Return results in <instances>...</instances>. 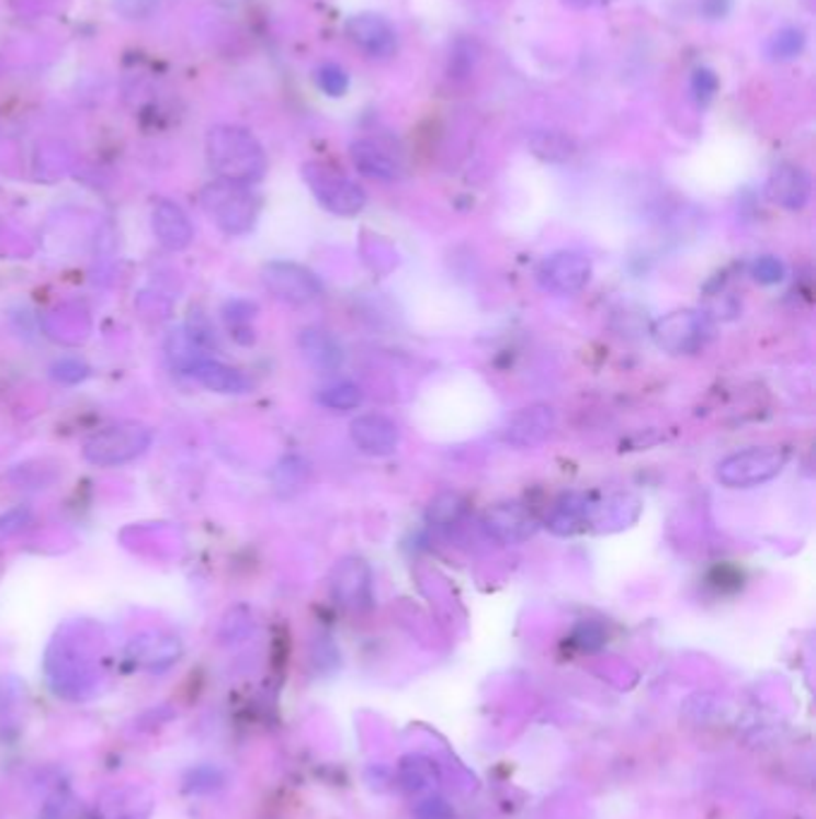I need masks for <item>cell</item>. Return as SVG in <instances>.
I'll return each mask as SVG.
<instances>
[{
  "label": "cell",
  "instance_id": "obj_1",
  "mask_svg": "<svg viewBox=\"0 0 816 819\" xmlns=\"http://www.w3.org/2000/svg\"><path fill=\"white\" fill-rule=\"evenodd\" d=\"M208 166L220 180L254 184L267 176V152L252 132L237 125H216L206 137Z\"/></svg>",
  "mask_w": 816,
  "mask_h": 819
},
{
  "label": "cell",
  "instance_id": "obj_2",
  "mask_svg": "<svg viewBox=\"0 0 816 819\" xmlns=\"http://www.w3.org/2000/svg\"><path fill=\"white\" fill-rule=\"evenodd\" d=\"M200 202L204 214L216 223V228L230 237L252 233L259 221L261 202L252 192V184H240L218 178L214 182H208L202 190Z\"/></svg>",
  "mask_w": 816,
  "mask_h": 819
},
{
  "label": "cell",
  "instance_id": "obj_3",
  "mask_svg": "<svg viewBox=\"0 0 816 819\" xmlns=\"http://www.w3.org/2000/svg\"><path fill=\"white\" fill-rule=\"evenodd\" d=\"M154 431L141 422H117L89 436L82 456L94 468H121L149 451Z\"/></svg>",
  "mask_w": 816,
  "mask_h": 819
},
{
  "label": "cell",
  "instance_id": "obj_4",
  "mask_svg": "<svg viewBox=\"0 0 816 819\" xmlns=\"http://www.w3.org/2000/svg\"><path fill=\"white\" fill-rule=\"evenodd\" d=\"M787 451L781 446H752L723 458L716 480L728 489H755L779 478L787 465Z\"/></svg>",
  "mask_w": 816,
  "mask_h": 819
},
{
  "label": "cell",
  "instance_id": "obj_5",
  "mask_svg": "<svg viewBox=\"0 0 816 819\" xmlns=\"http://www.w3.org/2000/svg\"><path fill=\"white\" fill-rule=\"evenodd\" d=\"M302 178H305L314 200L326 211H331L333 216L352 218L366 206V192L331 164L309 161L302 166Z\"/></svg>",
  "mask_w": 816,
  "mask_h": 819
},
{
  "label": "cell",
  "instance_id": "obj_6",
  "mask_svg": "<svg viewBox=\"0 0 816 819\" xmlns=\"http://www.w3.org/2000/svg\"><path fill=\"white\" fill-rule=\"evenodd\" d=\"M711 334L706 316L694 310H678L654 324V343L668 355H694L704 348Z\"/></svg>",
  "mask_w": 816,
  "mask_h": 819
},
{
  "label": "cell",
  "instance_id": "obj_7",
  "mask_svg": "<svg viewBox=\"0 0 816 819\" xmlns=\"http://www.w3.org/2000/svg\"><path fill=\"white\" fill-rule=\"evenodd\" d=\"M261 281L273 298L295 307L309 305L324 293V285L316 279V273L295 261H269L261 269Z\"/></svg>",
  "mask_w": 816,
  "mask_h": 819
},
{
  "label": "cell",
  "instance_id": "obj_8",
  "mask_svg": "<svg viewBox=\"0 0 816 819\" xmlns=\"http://www.w3.org/2000/svg\"><path fill=\"white\" fill-rule=\"evenodd\" d=\"M481 527L486 535L498 541V545L518 547L536 535L539 520L524 504H518V501H503V504H494L484 513Z\"/></svg>",
  "mask_w": 816,
  "mask_h": 819
},
{
  "label": "cell",
  "instance_id": "obj_9",
  "mask_svg": "<svg viewBox=\"0 0 816 819\" xmlns=\"http://www.w3.org/2000/svg\"><path fill=\"white\" fill-rule=\"evenodd\" d=\"M536 279L548 293L575 295L591 279V261L585 255L573 253V249H560V253H553L542 261Z\"/></svg>",
  "mask_w": 816,
  "mask_h": 819
},
{
  "label": "cell",
  "instance_id": "obj_10",
  "mask_svg": "<svg viewBox=\"0 0 816 819\" xmlns=\"http://www.w3.org/2000/svg\"><path fill=\"white\" fill-rule=\"evenodd\" d=\"M553 429H556V410L546 403L526 405L508 419L503 429V444L526 451V448L544 444Z\"/></svg>",
  "mask_w": 816,
  "mask_h": 819
},
{
  "label": "cell",
  "instance_id": "obj_11",
  "mask_svg": "<svg viewBox=\"0 0 816 819\" xmlns=\"http://www.w3.org/2000/svg\"><path fill=\"white\" fill-rule=\"evenodd\" d=\"M331 592L348 609H364L372 602V565L360 557L342 559L331 573Z\"/></svg>",
  "mask_w": 816,
  "mask_h": 819
},
{
  "label": "cell",
  "instance_id": "obj_12",
  "mask_svg": "<svg viewBox=\"0 0 816 819\" xmlns=\"http://www.w3.org/2000/svg\"><path fill=\"white\" fill-rule=\"evenodd\" d=\"M345 34L369 58H390L398 48V34H395L393 24L386 18L372 15V12L350 18Z\"/></svg>",
  "mask_w": 816,
  "mask_h": 819
},
{
  "label": "cell",
  "instance_id": "obj_13",
  "mask_svg": "<svg viewBox=\"0 0 816 819\" xmlns=\"http://www.w3.org/2000/svg\"><path fill=\"white\" fill-rule=\"evenodd\" d=\"M350 436L362 453L384 458L395 453L400 444V429L386 415L366 413L350 422Z\"/></svg>",
  "mask_w": 816,
  "mask_h": 819
},
{
  "label": "cell",
  "instance_id": "obj_14",
  "mask_svg": "<svg viewBox=\"0 0 816 819\" xmlns=\"http://www.w3.org/2000/svg\"><path fill=\"white\" fill-rule=\"evenodd\" d=\"M151 228L158 245L168 253H182L194 240V228L182 206L170 200H158L151 209Z\"/></svg>",
  "mask_w": 816,
  "mask_h": 819
},
{
  "label": "cell",
  "instance_id": "obj_15",
  "mask_svg": "<svg viewBox=\"0 0 816 819\" xmlns=\"http://www.w3.org/2000/svg\"><path fill=\"white\" fill-rule=\"evenodd\" d=\"M767 197L775 206L787 211L805 209L812 197V180L807 170L793 164L775 166L767 180Z\"/></svg>",
  "mask_w": 816,
  "mask_h": 819
},
{
  "label": "cell",
  "instance_id": "obj_16",
  "mask_svg": "<svg viewBox=\"0 0 816 819\" xmlns=\"http://www.w3.org/2000/svg\"><path fill=\"white\" fill-rule=\"evenodd\" d=\"M350 158L362 176L393 182L403 176V164L398 154L378 139H354L350 144Z\"/></svg>",
  "mask_w": 816,
  "mask_h": 819
},
{
  "label": "cell",
  "instance_id": "obj_17",
  "mask_svg": "<svg viewBox=\"0 0 816 819\" xmlns=\"http://www.w3.org/2000/svg\"><path fill=\"white\" fill-rule=\"evenodd\" d=\"M299 343V352L305 362L316 369L321 374H331L338 372L345 362V352H342L340 340L326 332V328H305L297 338Z\"/></svg>",
  "mask_w": 816,
  "mask_h": 819
},
{
  "label": "cell",
  "instance_id": "obj_18",
  "mask_svg": "<svg viewBox=\"0 0 816 819\" xmlns=\"http://www.w3.org/2000/svg\"><path fill=\"white\" fill-rule=\"evenodd\" d=\"M127 654L132 662L141 669L166 671L180 659L182 644L178 642V638L170 636H141L137 640H132V644L127 647Z\"/></svg>",
  "mask_w": 816,
  "mask_h": 819
},
{
  "label": "cell",
  "instance_id": "obj_19",
  "mask_svg": "<svg viewBox=\"0 0 816 819\" xmlns=\"http://www.w3.org/2000/svg\"><path fill=\"white\" fill-rule=\"evenodd\" d=\"M190 374L200 381V384L208 391L214 393H226V395H235V393H247L249 391V379L240 372V369H235L226 362L220 360H214V358H204L196 362Z\"/></svg>",
  "mask_w": 816,
  "mask_h": 819
},
{
  "label": "cell",
  "instance_id": "obj_20",
  "mask_svg": "<svg viewBox=\"0 0 816 819\" xmlns=\"http://www.w3.org/2000/svg\"><path fill=\"white\" fill-rule=\"evenodd\" d=\"M530 149L534 156L548 164H565L570 161L577 152V144L570 135L560 130H536L530 135Z\"/></svg>",
  "mask_w": 816,
  "mask_h": 819
},
{
  "label": "cell",
  "instance_id": "obj_21",
  "mask_svg": "<svg viewBox=\"0 0 816 819\" xmlns=\"http://www.w3.org/2000/svg\"><path fill=\"white\" fill-rule=\"evenodd\" d=\"M587 523H589V506H587V501L577 494L558 501V506L553 508L551 518H548L551 530L563 537L585 530Z\"/></svg>",
  "mask_w": 816,
  "mask_h": 819
},
{
  "label": "cell",
  "instance_id": "obj_22",
  "mask_svg": "<svg viewBox=\"0 0 816 819\" xmlns=\"http://www.w3.org/2000/svg\"><path fill=\"white\" fill-rule=\"evenodd\" d=\"M398 778L405 790H412V794H419V790H427L431 786L439 784L441 772L437 767V762L424 758V755H407L400 762Z\"/></svg>",
  "mask_w": 816,
  "mask_h": 819
},
{
  "label": "cell",
  "instance_id": "obj_23",
  "mask_svg": "<svg viewBox=\"0 0 816 819\" xmlns=\"http://www.w3.org/2000/svg\"><path fill=\"white\" fill-rule=\"evenodd\" d=\"M465 511L467 501L457 492H441L431 498V504L427 508V523L431 527H441V530H445V527H453L463 520Z\"/></svg>",
  "mask_w": 816,
  "mask_h": 819
},
{
  "label": "cell",
  "instance_id": "obj_24",
  "mask_svg": "<svg viewBox=\"0 0 816 819\" xmlns=\"http://www.w3.org/2000/svg\"><path fill=\"white\" fill-rule=\"evenodd\" d=\"M324 407L333 410V413H350V410H358L364 401V393L358 384L352 381H336V384H328L326 389L319 391L316 395Z\"/></svg>",
  "mask_w": 816,
  "mask_h": 819
},
{
  "label": "cell",
  "instance_id": "obj_25",
  "mask_svg": "<svg viewBox=\"0 0 816 819\" xmlns=\"http://www.w3.org/2000/svg\"><path fill=\"white\" fill-rule=\"evenodd\" d=\"M805 44H807V36L802 30H797V26H785V30L775 32L769 44H767V53L771 60H793L797 58L802 51H805Z\"/></svg>",
  "mask_w": 816,
  "mask_h": 819
},
{
  "label": "cell",
  "instance_id": "obj_26",
  "mask_svg": "<svg viewBox=\"0 0 816 819\" xmlns=\"http://www.w3.org/2000/svg\"><path fill=\"white\" fill-rule=\"evenodd\" d=\"M254 312H257V305H252V302H245V300H233L226 305V310H223V316H226L228 322V328H230V336L242 343V334H247L249 340H254V332H252V319H254Z\"/></svg>",
  "mask_w": 816,
  "mask_h": 819
},
{
  "label": "cell",
  "instance_id": "obj_27",
  "mask_svg": "<svg viewBox=\"0 0 816 819\" xmlns=\"http://www.w3.org/2000/svg\"><path fill=\"white\" fill-rule=\"evenodd\" d=\"M316 85L328 97H342L350 89V77L348 72L340 68L336 63H324L319 70H316Z\"/></svg>",
  "mask_w": 816,
  "mask_h": 819
},
{
  "label": "cell",
  "instance_id": "obj_28",
  "mask_svg": "<svg viewBox=\"0 0 816 819\" xmlns=\"http://www.w3.org/2000/svg\"><path fill=\"white\" fill-rule=\"evenodd\" d=\"M752 279L761 285H775L785 279V263L773 255H761L752 261Z\"/></svg>",
  "mask_w": 816,
  "mask_h": 819
},
{
  "label": "cell",
  "instance_id": "obj_29",
  "mask_svg": "<svg viewBox=\"0 0 816 819\" xmlns=\"http://www.w3.org/2000/svg\"><path fill=\"white\" fill-rule=\"evenodd\" d=\"M32 523V511L26 506H18L0 515V541H8L10 537L20 535L26 525Z\"/></svg>",
  "mask_w": 816,
  "mask_h": 819
},
{
  "label": "cell",
  "instance_id": "obj_30",
  "mask_svg": "<svg viewBox=\"0 0 816 819\" xmlns=\"http://www.w3.org/2000/svg\"><path fill=\"white\" fill-rule=\"evenodd\" d=\"M716 91H718V77L714 72L706 70V68L694 70V75H692V94H694L696 101L709 103L711 99L716 97Z\"/></svg>",
  "mask_w": 816,
  "mask_h": 819
},
{
  "label": "cell",
  "instance_id": "obj_31",
  "mask_svg": "<svg viewBox=\"0 0 816 819\" xmlns=\"http://www.w3.org/2000/svg\"><path fill=\"white\" fill-rule=\"evenodd\" d=\"M603 640H605L603 628L591 624V620H587V624H579L575 630V642L582 652H597L603 644Z\"/></svg>",
  "mask_w": 816,
  "mask_h": 819
},
{
  "label": "cell",
  "instance_id": "obj_32",
  "mask_svg": "<svg viewBox=\"0 0 816 819\" xmlns=\"http://www.w3.org/2000/svg\"><path fill=\"white\" fill-rule=\"evenodd\" d=\"M305 474H307V468L302 465L299 458H285L279 465V472H275V478H279V489L299 486L302 482H305Z\"/></svg>",
  "mask_w": 816,
  "mask_h": 819
},
{
  "label": "cell",
  "instance_id": "obj_33",
  "mask_svg": "<svg viewBox=\"0 0 816 819\" xmlns=\"http://www.w3.org/2000/svg\"><path fill=\"white\" fill-rule=\"evenodd\" d=\"M220 786H223V776L214 767L194 770L192 776H190V782H188V788L194 790V794H204V790H216Z\"/></svg>",
  "mask_w": 816,
  "mask_h": 819
},
{
  "label": "cell",
  "instance_id": "obj_34",
  "mask_svg": "<svg viewBox=\"0 0 816 819\" xmlns=\"http://www.w3.org/2000/svg\"><path fill=\"white\" fill-rule=\"evenodd\" d=\"M415 817L417 819H453V808L443 798L431 796L417 805Z\"/></svg>",
  "mask_w": 816,
  "mask_h": 819
},
{
  "label": "cell",
  "instance_id": "obj_35",
  "mask_svg": "<svg viewBox=\"0 0 816 819\" xmlns=\"http://www.w3.org/2000/svg\"><path fill=\"white\" fill-rule=\"evenodd\" d=\"M129 3H135V0H117V5H121V10L125 12L127 8H129ZM141 3H147V8L151 10L154 5H156V0H137V8H135V15L137 18H141V15H147V10H144V5Z\"/></svg>",
  "mask_w": 816,
  "mask_h": 819
},
{
  "label": "cell",
  "instance_id": "obj_36",
  "mask_svg": "<svg viewBox=\"0 0 816 819\" xmlns=\"http://www.w3.org/2000/svg\"><path fill=\"white\" fill-rule=\"evenodd\" d=\"M570 8H594V5H601L605 3V0H565Z\"/></svg>",
  "mask_w": 816,
  "mask_h": 819
}]
</instances>
